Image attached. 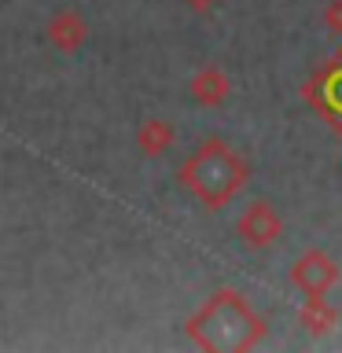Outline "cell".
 <instances>
[{"mask_svg": "<svg viewBox=\"0 0 342 353\" xmlns=\"http://www.w3.org/2000/svg\"><path fill=\"white\" fill-rule=\"evenodd\" d=\"M298 320H302V327L313 331V335H328V331L335 327L339 313L331 309V302H324V294H313V298H305L302 309H298Z\"/></svg>", "mask_w": 342, "mask_h": 353, "instance_id": "8", "label": "cell"}, {"mask_svg": "<svg viewBox=\"0 0 342 353\" xmlns=\"http://www.w3.org/2000/svg\"><path fill=\"white\" fill-rule=\"evenodd\" d=\"M236 232H239V239L247 243L250 250H269L272 243L283 236V221L265 199H254V203L239 214Z\"/></svg>", "mask_w": 342, "mask_h": 353, "instance_id": "4", "label": "cell"}, {"mask_svg": "<svg viewBox=\"0 0 342 353\" xmlns=\"http://www.w3.org/2000/svg\"><path fill=\"white\" fill-rule=\"evenodd\" d=\"M184 331L199 350L243 353V350L261 346L265 335H269V324H265V316L236 291V287H221V291L210 294L203 302V309L184 324Z\"/></svg>", "mask_w": 342, "mask_h": 353, "instance_id": "1", "label": "cell"}, {"mask_svg": "<svg viewBox=\"0 0 342 353\" xmlns=\"http://www.w3.org/2000/svg\"><path fill=\"white\" fill-rule=\"evenodd\" d=\"M188 92H192V99L199 107H221L228 99V92H232V81H228V74L221 70V66L206 63V66H199V70L192 74Z\"/></svg>", "mask_w": 342, "mask_h": 353, "instance_id": "6", "label": "cell"}, {"mask_svg": "<svg viewBox=\"0 0 342 353\" xmlns=\"http://www.w3.org/2000/svg\"><path fill=\"white\" fill-rule=\"evenodd\" d=\"M177 181H181L206 210H221V206H228L232 199L243 192V184L250 181V165L228 140L210 137L181 162Z\"/></svg>", "mask_w": 342, "mask_h": 353, "instance_id": "2", "label": "cell"}, {"mask_svg": "<svg viewBox=\"0 0 342 353\" xmlns=\"http://www.w3.org/2000/svg\"><path fill=\"white\" fill-rule=\"evenodd\" d=\"M184 4L192 8V11H199V15H206V11H214L221 0H184Z\"/></svg>", "mask_w": 342, "mask_h": 353, "instance_id": "10", "label": "cell"}, {"mask_svg": "<svg viewBox=\"0 0 342 353\" xmlns=\"http://www.w3.org/2000/svg\"><path fill=\"white\" fill-rule=\"evenodd\" d=\"M44 33H48V44L55 52H77V48H85V41H88V22L85 15L77 8H59L55 15L48 19V26H44Z\"/></svg>", "mask_w": 342, "mask_h": 353, "instance_id": "5", "label": "cell"}, {"mask_svg": "<svg viewBox=\"0 0 342 353\" xmlns=\"http://www.w3.org/2000/svg\"><path fill=\"white\" fill-rule=\"evenodd\" d=\"M324 26L328 33H342V0H331L324 8Z\"/></svg>", "mask_w": 342, "mask_h": 353, "instance_id": "9", "label": "cell"}, {"mask_svg": "<svg viewBox=\"0 0 342 353\" xmlns=\"http://www.w3.org/2000/svg\"><path fill=\"white\" fill-rule=\"evenodd\" d=\"M339 280H342L339 261H335V258H328L324 250H305V254H298L294 265H291V283H294L305 298L328 294Z\"/></svg>", "mask_w": 342, "mask_h": 353, "instance_id": "3", "label": "cell"}, {"mask_svg": "<svg viewBox=\"0 0 342 353\" xmlns=\"http://www.w3.org/2000/svg\"><path fill=\"white\" fill-rule=\"evenodd\" d=\"M173 140H177V129L170 125L165 118H148L143 125L137 129V148L143 151V154H165L173 148Z\"/></svg>", "mask_w": 342, "mask_h": 353, "instance_id": "7", "label": "cell"}]
</instances>
